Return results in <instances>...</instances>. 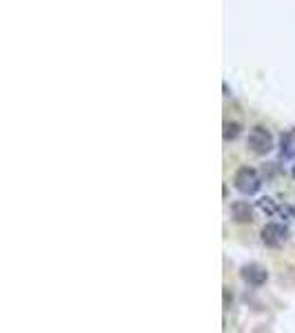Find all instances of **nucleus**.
<instances>
[{"label": "nucleus", "mask_w": 295, "mask_h": 333, "mask_svg": "<svg viewBox=\"0 0 295 333\" xmlns=\"http://www.w3.org/2000/svg\"><path fill=\"white\" fill-rule=\"evenodd\" d=\"M262 185V180H260V176L255 174V169H249V166H242L240 171L235 174V187L240 193H247V196H251L255 193Z\"/></svg>", "instance_id": "1"}, {"label": "nucleus", "mask_w": 295, "mask_h": 333, "mask_svg": "<svg viewBox=\"0 0 295 333\" xmlns=\"http://www.w3.org/2000/svg\"><path fill=\"white\" fill-rule=\"evenodd\" d=\"M249 147H251L253 153H269L273 149V136L264 129V127H255L249 133Z\"/></svg>", "instance_id": "2"}, {"label": "nucleus", "mask_w": 295, "mask_h": 333, "mask_svg": "<svg viewBox=\"0 0 295 333\" xmlns=\"http://www.w3.org/2000/svg\"><path fill=\"white\" fill-rule=\"evenodd\" d=\"M286 236H288L286 227L277 225V222H271V225H266L262 229V240H264V244H269V247H280V244H284Z\"/></svg>", "instance_id": "3"}, {"label": "nucleus", "mask_w": 295, "mask_h": 333, "mask_svg": "<svg viewBox=\"0 0 295 333\" xmlns=\"http://www.w3.org/2000/svg\"><path fill=\"white\" fill-rule=\"evenodd\" d=\"M242 278L251 287H262L264 282L269 280V273H266V269L264 266H260V264H247L242 269Z\"/></svg>", "instance_id": "4"}, {"label": "nucleus", "mask_w": 295, "mask_h": 333, "mask_svg": "<svg viewBox=\"0 0 295 333\" xmlns=\"http://www.w3.org/2000/svg\"><path fill=\"white\" fill-rule=\"evenodd\" d=\"M231 215L235 222H251L253 220V209L249 202H233L231 204Z\"/></svg>", "instance_id": "5"}, {"label": "nucleus", "mask_w": 295, "mask_h": 333, "mask_svg": "<svg viewBox=\"0 0 295 333\" xmlns=\"http://www.w3.org/2000/svg\"><path fill=\"white\" fill-rule=\"evenodd\" d=\"M224 138H226V140H229V138H235L238 136V129H240V127H238V125H226L224 127Z\"/></svg>", "instance_id": "6"}, {"label": "nucleus", "mask_w": 295, "mask_h": 333, "mask_svg": "<svg viewBox=\"0 0 295 333\" xmlns=\"http://www.w3.org/2000/svg\"><path fill=\"white\" fill-rule=\"evenodd\" d=\"M260 207H262L264 211H269V213H275V207H273V202H271V198H262V200H260Z\"/></svg>", "instance_id": "7"}]
</instances>
